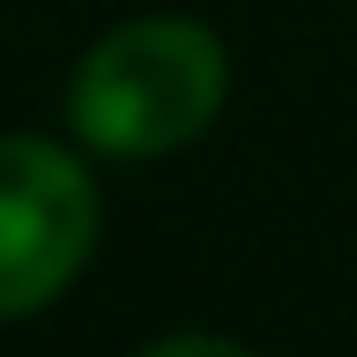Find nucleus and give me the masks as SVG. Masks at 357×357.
<instances>
[{
  "label": "nucleus",
  "instance_id": "1",
  "mask_svg": "<svg viewBox=\"0 0 357 357\" xmlns=\"http://www.w3.org/2000/svg\"><path fill=\"white\" fill-rule=\"evenodd\" d=\"M223 89H231V60L216 30L186 15H142L105 45H89L67 89V119L105 156H164L208 134Z\"/></svg>",
  "mask_w": 357,
  "mask_h": 357
},
{
  "label": "nucleus",
  "instance_id": "2",
  "mask_svg": "<svg viewBox=\"0 0 357 357\" xmlns=\"http://www.w3.org/2000/svg\"><path fill=\"white\" fill-rule=\"evenodd\" d=\"M97 245V186L60 142L0 134V320L45 312Z\"/></svg>",
  "mask_w": 357,
  "mask_h": 357
},
{
  "label": "nucleus",
  "instance_id": "3",
  "mask_svg": "<svg viewBox=\"0 0 357 357\" xmlns=\"http://www.w3.org/2000/svg\"><path fill=\"white\" fill-rule=\"evenodd\" d=\"M134 357H245L238 342H223V335H164V342H149V350Z\"/></svg>",
  "mask_w": 357,
  "mask_h": 357
}]
</instances>
